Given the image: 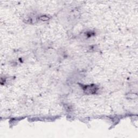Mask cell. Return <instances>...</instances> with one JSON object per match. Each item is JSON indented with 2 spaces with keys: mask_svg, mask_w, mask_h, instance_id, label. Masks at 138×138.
Returning a JSON list of instances; mask_svg holds the SVG:
<instances>
[{
  "mask_svg": "<svg viewBox=\"0 0 138 138\" xmlns=\"http://www.w3.org/2000/svg\"><path fill=\"white\" fill-rule=\"evenodd\" d=\"M83 89L85 93L88 94H94L98 90L97 86L95 85H85L83 86Z\"/></svg>",
  "mask_w": 138,
  "mask_h": 138,
  "instance_id": "obj_1",
  "label": "cell"
},
{
  "mask_svg": "<svg viewBox=\"0 0 138 138\" xmlns=\"http://www.w3.org/2000/svg\"><path fill=\"white\" fill-rule=\"evenodd\" d=\"M49 19H50V17H48L46 15H43L40 17V20L42 21H46L47 20H49Z\"/></svg>",
  "mask_w": 138,
  "mask_h": 138,
  "instance_id": "obj_2",
  "label": "cell"
}]
</instances>
